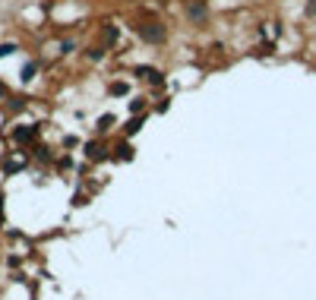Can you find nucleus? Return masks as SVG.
Listing matches in <instances>:
<instances>
[{
	"mask_svg": "<svg viewBox=\"0 0 316 300\" xmlns=\"http://www.w3.org/2000/svg\"><path fill=\"white\" fill-rule=\"evenodd\" d=\"M136 35L146 41V45H165V41H168V25L158 22V19L136 22Z\"/></svg>",
	"mask_w": 316,
	"mask_h": 300,
	"instance_id": "f257e3e1",
	"label": "nucleus"
},
{
	"mask_svg": "<svg viewBox=\"0 0 316 300\" xmlns=\"http://www.w3.org/2000/svg\"><path fill=\"white\" fill-rule=\"evenodd\" d=\"M133 76H136V79H142V82H149V85H155V89L165 85V73L155 70V66H136Z\"/></svg>",
	"mask_w": 316,
	"mask_h": 300,
	"instance_id": "f03ea898",
	"label": "nucleus"
},
{
	"mask_svg": "<svg viewBox=\"0 0 316 300\" xmlns=\"http://www.w3.org/2000/svg\"><path fill=\"white\" fill-rule=\"evenodd\" d=\"M187 16H190V22H206L209 19V3L206 0H190V3H187Z\"/></svg>",
	"mask_w": 316,
	"mask_h": 300,
	"instance_id": "7ed1b4c3",
	"label": "nucleus"
},
{
	"mask_svg": "<svg viewBox=\"0 0 316 300\" xmlns=\"http://www.w3.org/2000/svg\"><path fill=\"white\" fill-rule=\"evenodd\" d=\"M82 152H85V158L89 161H105L108 158V145L101 142V139H89L82 145Z\"/></svg>",
	"mask_w": 316,
	"mask_h": 300,
	"instance_id": "20e7f679",
	"label": "nucleus"
},
{
	"mask_svg": "<svg viewBox=\"0 0 316 300\" xmlns=\"http://www.w3.org/2000/svg\"><path fill=\"white\" fill-rule=\"evenodd\" d=\"M35 136H38V123H32V126H16V130H13V142H16V145H32V142H35Z\"/></svg>",
	"mask_w": 316,
	"mask_h": 300,
	"instance_id": "39448f33",
	"label": "nucleus"
},
{
	"mask_svg": "<svg viewBox=\"0 0 316 300\" xmlns=\"http://www.w3.org/2000/svg\"><path fill=\"white\" fill-rule=\"evenodd\" d=\"M111 158H117V161H130V158H133V145L126 142V139H124V142H117L114 149H111Z\"/></svg>",
	"mask_w": 316,
	"mask_h": 300,
	"instance_id": "423d86ee",
	"label": "nucleus"
},
{
	"mask_svg": "<svg viewBox=\"0 0 316 300\" xmlns=\"http://www.w3.org/2000/svg\"><path fill=\"white\" fill-rule=\"evenodd\" d=\"M22 168H25V155H10V158L3 161L6 174H16V171H22Z\"/></svg>",
	"mask_w": 316,
	"mask_h": 300,
	"instance_id": "0eeeda50",
	"label": "nucleus"
},
{
	"mask_svg": "<svg viewBox=\"0 0 316 300\" xmlns=\"http://www.w3.org/2000/svg\"><path fill=\"white\" fill-rule=\"evenodd\" d=\"M142 120H146L142 114H133V117L124 123V136H136V133H139V126H142Z\"/></svg>",
	"mask_w": 316,
	"mask_h": 300,
	"instance_id": "6e6552de",
	"label": "nucleus"
},
{
	"mask_svg": "<svg viewBox=\"0 0 316 300\" xmlns=\"http://www.w3.org/2000/svg\"><path fill=\"white\" fill-rule=\"evenodd\" d=\"M111 126H114V114H101L98 123H95V130H98V133H108Z\"/></svg>",
	"mask_w": 316,
	"mask_h": 300,
	"instance_id": "1a4fd4ad",
	"label": "nucleus"
},
{
	"mask_svg": "<svg viewBox=\"0 0 316 300\" xmlns=\"http://www.w3.org/2000/svg\"><path fill=\"white\" fill-rule=\"evenodd\" d=\"M117 35H121V32H117V25H105V32H101V41H105V45H111V41H117Z\"/></svg>",
	"mask_w": 316,
	"mask_h": 300,
	"instance_id": "9d476101",
	"label": "nucleus"
},
{
	"mask_svg": "<svg viewBox=\"0 0 316 300\" xmlns=\"http://www.w3.org/2000/svg\"><path fill=\"white\" fill-rule=\"evenodd\" d=\"M85 57H89V60H95V63H98V60L105 57V45H92L89 51H85Z\"/></svg>",
	"mask_w": 316,
	"mask_h": 300,
	"instance_id": "9b49d317",
	"label": "nucleus"
},
{
	"mask_svg": "<svg viewBox=\"0 0 316 300\" xmlns=\"http://www.w3.org/2000/svg\"><path fill=\"white\" fill-rule=\"evenodd\" d=\"M146 111V98H130V114H142Z\"/></svg>",
	"mask_w": 316,
	"mask_h": 300,
	"instance_id": "f8f14e48",
	"label": "nucleus"
},
{
	"mask_svg": "<svg viewBox=\"0 0 316 300\" xmlns=\"http://www.w3.org/2000/svg\"><path fill=\"white\" fill-rule=\"evenodd\" d=\"M111 95H126V82H111Z\"/></svg>",
	"mask_w": 316,
	"mask_h": 300,
	"instance_id": "ddd939ff",
	"label": "nucleus"
},
{
	"mask_svg": "<svg viewBox=\"0 0 316 300\" xmlns=\"http://www.w3.org/2000/svg\"><path fill=\"white\" fill-rule=\"evenodd\" d=\"M35 70H38V66H35V63H29V66H25V73H22V82H29V79H35Z\"/></svg>",
	"mask_w": 316,
	"mask_h": 300,
	"instance_id": "4468645a",
	"label": "nucleus"
},
{
	"mask_svg": "<svg viewBox=\"0 0 316 300\" xmlns=\"http://www.w3.org/2000/svg\"><path fill=\"white\" fill-rule=\"evenodd\" d=\"M13 51H19V48H16V45H0V57H10Z\"/></svg>",
	"mask_w": 316,
	"mask_h": 300,
	"instance_id": "2eb2a0df",
	"label": "nucleus"
},
{
	"mask_svg": "<svg viewBox=\"0 0 316 300\" xmlns=\"http://www.w3.org/2000/svg\"><path fill=\"white\" fill-rule=\"evenodd\" d=\"M35 152H38V158H41V161H51V149H45V145H38Z\"/></svg>",
	"mask_w": 316,
	"mask_h": 300,
	"instance_id": "dca6fc26",
	"label": "nucleus"
},
{
	"mask_svg": "<svg viewBox=\"0 0 316 300\" xmlns=\"http://www.w3.org/2000/svg\"><path fill=\"white\" fill-rule=\"evenodd\" d=\"M66 168H73L70 158H61V161H57V171H66Z\"/></svg>",
	"mask_w": 316,
	"mask_h": 300,
	"instance_id": "f3484780",
	"label": "nucleus"
},
{
	"mask_svg": "<svg viewBox=\"0 0 316 300\" xmlns=\"http://www.w3.org/2000/svg\"><path fill=\"white\" fill-rule=\"evenodd\" d=\"M73 205H85V193H76L73 196Z\"/></svg>",
	"mask_w": 316,
	"mask_h": 300,
	"instance_id": "a211bd4d",
	"label": "nucleus"
},
{
	"mask_svg": "<svg viewBox=\"0 0 316 300\" xmlns=\"http://www.w3.org/2000/svg\"><path fill=\"white\" fill-rule=\"evenodd\" d=\"M307 16H316V0H310V3H307Z\"/></svg>",
	"mask_w": 316,
	"mask_h": 300,
	"instance_id": "6ab92c4d",
	"label": "nucleus"
},
{
	"mask_svg": "<svg viewBox=\"0 0 316 300\" xmlns=\"http://www.w3.org/2000/svg\"><path fill=\"white\" fill-rule=\"evenodd\" d=\"M6 98V89H3V85H0V101H3Z\"/></svg>",
	"mask_w": 316,
	"mask_h": 300,
	"instance_id": "aec40b11",
	"label": "nucleus"
}]
</instances>
